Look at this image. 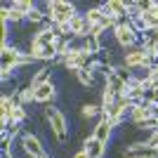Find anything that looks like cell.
I'll return each instance as SVG.
<instances>
[{
  "mask_svg": "<svg viewBox=\"0 0 158 158\" xmlns=\"http://www.w3.org/2000/svg\"><path fill=\"white\" fill-rule=\"evenodd\" d=\"M24 19H26V14H24V12H19V10L10 7V21H12V24H21Z\"/></svg>",
  "mask_w": 158,
  "mask_h": 158,
  "instance_id": "cell-20",
  "label": "cell"
},
{
  "mask_svg": "<svg viewBox=\"0 0 158 158\" xmlns=\"http://www.w3.org/2000/svg\"><path fill=\"white\" fill-rule=\"evenodd\" d=\"M151 116H156V106H153V104H146V102H139V104H135L130 111H127L130 123H132V125H137V127H142L146 120L151 118Z\"/></svg>",
  "mask_w": 158,
  "mask_h": 158,
  "instance_id": "cell-6",
  "label": "cell"
},
{
  "mask_svg": "<svg viewBox=\"0 0 158 158\" xmlns=\"http://www.w3.org/2000/svg\"><path fill=\"white\" fill-rule=\"evenodd\" d=\"M43 158H50V156H43Z\"/></svg>",
  "mask_w": 158,
  "mask_h": 158,
  "instance_id": "cell-23",
  "label": "cell"
},
{
  "mask_svg": "<svg viewBox=\"0 0 158 158\" xmlns=\"http://www.w3.org/2000/svg\"><path fill=\"white\" fill-rule=\"evenodd\" d=\"M0 57H2V66H7V69H21V66L35 64V59L31 54L17 45H2L0 47Z\"/></svg>",
  "mask_w": 158,
  "mask_h": 158,
  "instance_id": "cell-2",
  "label": "cell"
},
{
  "mask_svg": "<svg viewBox=\"0 0 158 158\" xmlns=\"http://www.w3.org/2000/svg\"><path fill=\"white\" fill-rule=\"evenodd\" d=\"M12 73H14V69H7V66H2V69H0V78H2V83H5L7 78H12Z\"/></svg>",
  "mask_w": 158,
  "mask_h": 158,
  "instance_id": "cell-21",
  "label": "cell"
},
{
  "mask_svg": "<svg viewBox=\"0 0 158 158\" xmlns=\"http://www.w3.org/2000/svg\"><path fill=\"white\" fill-rule=\"evenodd\" d=\"M50 80H52V71H50L47 66H40L38 71L31 76V80H28V87H33V90H35V87L45 85V83H50Z\"/></svg>",
  "mask_w": 158,
  "mask_h": 158,
  "instance_id": "cell-11",
  "label": "cell"
},
{
  "mask_svg": "<svg viewBox=\"0 0 158 158\" xmlns=\"http://www.w3.org/2000/svg\"><path fill=\"white\" fill-rule=\"evenodd\" d=\"M102 104H90V102H87V104H83V109H80V116H83V118L85 120H92V118H102Z\"/></svg>",
  "mask_w": 158,
  "mask_h": 158,
  "instance_id": "cell-13",
  "label": "cell"
},
{
  "mask_svg": "<svg viewBox=\"0 0 158 158\" xmlns=\"http://www.w3.org/2000/svg\"><path fill=\"white\" fill-rule=\"evenodd\" d=\"M57 59H59V52H57L54 45L43 47V52H40V57H38V61H57Z\"/></svg>",
  "mask_w": 158,
  "mask_h": 158,
  "instance_id": "cell-19",
  "label": "cell"
},
{
  "mask_svg": "<svg viewBox=\"0 0 158 158\" xmlns=\"http://www.w3.org/2000/svg\"><path fill=\"white\" fill-rule=\"evenodd\" d=\"M76 78H78V83L83 87H87V90L94 87V73L90 71V69H78V71H76Z\"/></svg>",
  "mask_w": 158,
  "mask_h": 158,
  "instance_id": "cell-14",
  "label": "cell"
},
{
  "mask_svg": "<svg viewBox=\"0 0 158 158\" xmlns=\"http://www.w3.org/2000/svg\"><path fill=\"white\" fill-rule=\"evenodd\" d=\"M104 10H102V5H94V7H87L85 10V21L90 24V26H99V24H104Z\"/></svg>",
  "mask_w": 158,
  "mask_h": 158,
  "instance_id": "cell-12",
  "label": "cell"
},
{
  "mask_svg": "<svg viewBox=\"0 0 158 158\" xmlns=\"http://www.w3.org/2000/svg\"><path fill=\"white\" fill-rule=\"evenodd\" d=\"M116 99H118V94H116L113 85L106 80V76H104V87H102V111L106 113L113 104H116Z\"/></svg>",
  "mask_w": 158,
  "mask_h": 158,
  "instance_id": "cell-10",
  "label": "cell"
},
{
  "mask_svg": "<svg viewBox=\"0 0 158 158\" xmlns=\"http://www.w3.org/2000/svg\"><path fill=\"white\" fill-rule=\"evenodd\" d=\"M111 132H113V125H111V120L106 118V113H102V118L94 123L92 127V137L99 139V142H109L111 139Z\"/></svg>",
  "mask_w": 158,
  "mask_h": 158,
  "instance_id": "cell-8",
  "label": "cell"
},
{
  "mask_svg": "<svg viewBox=\"0 0 158 158\" xmlns=\"http://www.w3.org/2000/svg\"><path fill=\"white\" fill-rule=\"evenodd\" d=\"M144 66H151V61H149V57H146V52L142 47L127 50V52L123 54V69H125L127 73H135V71H139V69H144Z\"/></svg>",
  "mask_w": 158,
  "mask_h": 158,
  "instance_id": "cell-5",
  "label": "cell"
},
{
  "mask_svg": "<svg viewBox=\"0 0 158 158\" xmlns=\"http://www.w3.org/2000/svg\"><path fill=\"white\" fill-rule=\"evenodd\" d=\"M113 40H116V45L123 47V50H135L137 47V43L142 40V35H139L137 31H135V26H132L130 21H123V24H118V26L111 31Z\"/></svg>",
  "mask_w": 158,
  "mask_h": 158,
  "instance_id": "cell-3",
  "label": "cell"
},
{
  "mask_svg": "<svg viewBox=\"0 0 158 158\" xmlns=\"http://www.w3.org/2000/svg\"><path fill=\"white\" fill-rule=\"evenodd\" d=\"M35 5H38V2H33V0H12V2H10V7H14V10L24 12L26 17H28V12H31V10H35Z\"/></svg>",
  "mask_w": 158,
  "mask_h": 158,
  "instance_id": "cell-17",
  "label": "cell"
},
{
  "mask_svg": "<svg viewBox=\"0 0 158 158\" xmlns=\"http://www.w3.org/2000/svg\"><path fill=\"white\" fill-rule=\"evenodd\" d=\"M85 50L92 54V57H94V54H99L102 50H104L102 38H97V35H87V38H85Z\"/></svg>",
  "mask_w": 158,
  "mask_h": 158,
  "instance_id": "cell-16",
  "label": "cell"
},
{
  "mask_svg": "<svg viewBox=\"0 0 158 158\" xmlns=\"http://www.w3.org/2000/svg\"><path fill=\"white\" fill-rule=\"evenodd\" d=\"M57 99V85H54L52 80L45 83V85H40L33 90V102L35 104H45V106H52V102Z\"/></svg>",
  "mask_w": 158,
  "mask_h": 158,
  "instance_id": "cell-7",
  "label": "cell"
},
{
  "mask_svg": "<svg viewBox=\"0 0 158 158\" xmlns=\"http://www.w3.org/2000/svg\"><path fill=\"white\" fill-rule=\"evenodd\" d=\"M45 120L54 135L57 144H69V123H66V113L57 106H45Z\"/></svg>",
  "mask_w": 158,
  "mask_h": 158,
  "instance_id": "cell-1",
  "label": "cell"
},
{
  "mask_svg": "<svg viewBox=\"0 0 158 158\" xmlns=\"http://www.w3.org/2000/svg\"><path fill=\"white\" fill-rule=\"evenodd\" d=\"M28 118V111H26V106H14V111L10 113V125H21L24 120Z\"/></svg>",
  "mask_w": 158,
  "mask_h": 158,
  "instance_id": "cell-15",
  "label": "cell"
},
{
  "mask_svg": "<svg viewBox=\"0 0 158 158\" xmlns=\"http://www.w3.org/2000/svg\"><path fill=\"white\" fill-rule=\"evenodd\" d=\"M33 102V87H21L19 92H17V104L19 106H26V104H31Z\"/></svg>",
  "mask_w": 158,
  "mask_h": 158,
  "instance_id": "cell-18",
  "label": "cell"
},
{
  "mask_svg": "<svg viewBox=\"0 0 158 158\" xmlns=\"http://www.w3.org/2000/svg\"><path fill=\"white\" fill-rule=\"evenodd\" d=\"M19 146H21V151L26 153L28 158H43L47 156L45 151V146H43V142H40L38 135H33V132H24L19 137Z\"/></svg>",
  "mask_w": 158,
  "mask_h": 158,
  "instance_id": "cell-4",
  "label": "cell"
},
{
  "mask_svg": "<svg viewBox=\"0 0 158 158\" xmlns=\"http://www.w3.org/2000/svg\"><path fill=\"white\" fill-rule=\"evenodd\" d=\"M83 149L90 153V158H104L106 156V142H99L92 135H87V137L83 139Z\"/></svg>",
  "mask_w": 158,
  "mask_h": 158,
  "instance_id": "cell-9",
  "label": "cell"
},
{
  "mask_svg": "<svg viewBox=\"0 0 158 158\" xmlns=\"http://www.w3.org/2000/svg\"><path fill=\"white\" fill-rule=\"evenodd\" d=\"M73 158H90V153H87L85 149H80V151H76V153H73Z\"/></svg>",
  "mask_w": 158,
  "mask_h": 158,
  "instance_id": "cell-22",
  "label": "cell"
}]
</instances>
